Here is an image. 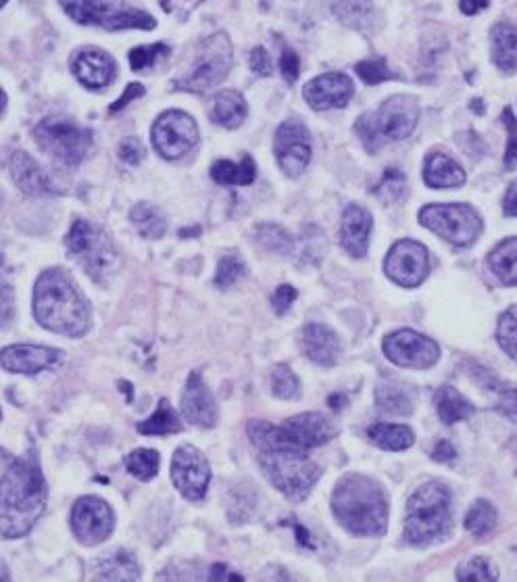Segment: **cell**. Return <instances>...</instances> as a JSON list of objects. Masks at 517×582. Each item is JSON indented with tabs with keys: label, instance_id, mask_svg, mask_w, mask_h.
Listing matches in <instances>:
<instances>
[{
	"label": "cell",
	"instance_id": "6da1fadb",
	"mask_svg": "<svg viewBox=\"0 0 517 582\" xmlns=\"http://www.w3.org/2000/svg\"><path fill=\"white\" fill-rule=\"evenodd\" d=\"M46 507V482L36 455H26L0 480V535L19 539L34 528Z\"/></svg>",
	"mask_w": 517,
	"mask_h": 582
},
{
	"label": "cell",
	"instance_id": "7a4b0ae2",
	"mask_svg": "<svg viewBox=\"0 0 517 582\" xmlns=\"http://www.w3.org/2000/svg\"><path fill=\"white\" fill-rule=\"evenodd\" d=\"M336 520L357 537H382L388 526V503L380 484L363 474H347L332 493Z\"/></svg>",
	"mask_w": 517,
	"mask_h": 582
},
{
	"label": "cell",
	"instance_id": "3957f363",
	"mask_svg": "<svg viewBox=\"0 0 517 582\" xmlns=\"http://www.w3.org/2000/svg\"><path fill=\"white\" fill-rule=\"evenodd\" d=\"M34 315L51 332L84 336L90 328V307L67 274L46 270L34 288Z\"/></svg>",
	"mask_w": 517,
	"mask_h": 582
},
{
	"label": "cell",
	"instance_id": "277c9868",
	"mask_svg": "<svg viewBox=\"0 0 517 582\" xmlns=\"http://www.w3.org/2000/svg\"><path fill=\"white\" fill-rule=\"evenodd\" d=\"M251 443L261 453H307L322 447L336 436V426L317 411H307L274 426L263 420H251L246 426Z\"/></svg>",
	"mask_w": 517,
	"mask_h": 582
},
{
	"label": "cell",
	"instance_id": "5b68a950",
	"mask_svg": "<svg viewBox=\"0 0 517 582\" xmlns=\"http://www.w3.org/2000/svg\"><path fill=\"white\" fill-rule=\"evenodd\" d=\"M453 528L451 493L438 482L417 489L407 503L405 539L411 545H432L449 537Z\"/></svg>",
	"mask_w": 517,
	"mask_h": 582
},
{
	"label": "cell",
	"instance_id": "8992f818",
	"mask_svg": "<svg viewBox=\"0 0 517 582\" xmlns=\"http://www.w3.org/2000/svg\"><path fill=\"white\" fill-rule=\"evenodd\" d=\"M67 249L90 278L96 282H107L119 265L117 249L111 238L90 222H76L67 234Z\"/></svg>",
	"mask_w": 517,
	"mask_h": 582
},
{
	"label": "cell",
	"instance_id": "52a82bcc",
	"mask_svg": "<svg viewBox=\"0 0 517 582\" xmlns=\"http://www.w3.org/2000/svg\"><path fill=\"white\" fill-rule=\"evenodd\" d=\"M259 462L274 487L290 501H303L322 476V468L307 453H261Z\"/></svg>",
	"mask_w": 517,
	"mask_h": 582
},
{
	"label": "cell",
	"instance_id": "ba28073f",
	"mask_svg": "<svg viewBox=\"0 0 517 582\" xmlns=\"http://www.w3.org/2000/svg\"><path fill=\"white\" fill-rule=\"evenodd\" d=\"M63 9L86 26H101L105 30H128L155 28V19L138 9L128 7L121 0H61Z\"/></svg>",
	"mask_w": 517,
	"mask_h": 582
},
{
	"label": "cell",
	"instance_id": "9c48e42d",
	"mask_svg": "<svg viewBox=\"0 0 517 582\" xmlns=\"http://www.w3.org/2000/svg\"><path fill=\"white\" fill-rule=\"evenodd\" d=\"M420 224L455 247H470L482 232L480 215L463 203L426 205L420 211Z\"/></svg>",
	"mask_w": 517,
	"mask_h": 582
},
{
	"label": "cell",
	"instance_id": "30bf717a",
	"mask_svg": "<svg viewBox=\"0 0 517 582\" xmlns=\"http://www.w3.org/2000/svg\"><path fill=\"white\" fill-rule=\"evenodd\" d=\"M232 67V42L226 34H213L201 42L190 74L178 80V88L186 92H207L226 80Z\"/></svg>",
	"mask_w": 517,
	"mask_h": 582
},
{
	"label": "cell",
	"instance_id": "8fae6325",
	"mask_svg": "<svg viewBox=\"0 0 517 582\" xmlns=\"http://www.w3.org/2000/svg\"><path fill=\"white\" fill-rule=\"evenodd\" d=\"M34 134L40 147L65 165H78L92 144L90 132L78 128L65 117H46L40 121Z\"/></svg>",
	"mask_w": 517,
	"mask_h": 582
},
{
	"label": "cell",
	"instance_id": "7c38bea8",
	"mask_svg": "<svg viewBox=\"0 0 517 582\" xmlns=\"http://www.w3.org/2000/svg\"><path fill=\"white\" fill-rule=\"evenodd\" d=\"M382 349L388 361L399 368L428 370L440 359V347L430 336L403 328L388 334L382 341Z\"/></svg>",
	"mask_w": 517,
	"mask_h": 582
},
{
	"label": "cell",
	"instance_id": "4fadbf2b",
	"mask_svg": "<svg viewBox=\"0 0 517 582\" xmlns=\"http://www.w3.org/2000/svg\"><path fill=\"white\" fill-rule=\"evenodd\" d=\"M384 272L403 288L420 286L430 274L428 249L417 240H399L384 259Z\"/></svg>",
	"mask_w": 517,
	"mask_h": 582
},
{
	"label": "cell",
	"instance_id": "5bb4252c",
	"mask_svg": "<svg viewBox=\"0 0 517 582\" xmlns=\"http://www.w3.org/2000/svg\"><path fill=\"white\" fill-rule=\"evenodd\" d=\"M153 142L165 159H178L199 142V128L188 113L167 111L155 121Z\"/></svg>",
	"mask_w": 517,
	"mask_h": 582
},
{
	"label": "cell",
	"instance_id": "9a60e30c",
	"mask_svg": "<svg viewBox=\"0 0 517 582\" xmlns=\"http://www.w3.org/2000/svg\"><path fill=\"white\" fill-rule=\"evenodd\" d=\"M171 478L186 499L201 501L207 495L211 480L207 457L192 445L178 447L174 459H171Z\"/></svg>",
	"mask_w": 517,
	"mask_h": 582
},
{
	"label": "cell",
	"instance_id": "2e32d148",
	"mask_svg": "<svg viewBox=\"0 0 517 582\" xmlns=\"http://www.w3.org/2000/svg\"><path fill=\"white\" fill-rule=\"evenodd\" d=\"M274 149L282 172L290 178H299L311 161V136L303 121H284L276 130Z\"/></svg>",
	"mask_w": 517,
	"mask_h": 582
},
{
	"label": "cell",
	"instance_id": "e0dca14e",
	"mask_svg": "<svg viewBox=\"0 0 517 582\" xmlns=\"http://www.w3.org/2000/svg\"><path fill=\"white\" fill-rule=\"evenodd\" d=\"M71 526L80 543L98 545L113 532L115 518L111 507L98 497H82L71 512Z\"/></svg>",
	"mask_w": 517,
	"mask_h": 582
},
{
	"label": "cell",
	"instance_id": "ac0fdd59",
	"mask_svg": "<svg viewBox=\"0 0 517 582\" xmlns=\"http://www.w3.org/2000/svg\"><path fill=\"white\" fill-rule=\"evenodd\" d=\"M374 115L378 134L384 142L403 140L415 130L420 107H417V101L411 99V96H390Z\"/></svg>",
	"mask_w": 517,
	"mask_h": 582
},
{
	"label": "cell",
	"instance_id": "d6986e66",
	"mask_svg": "<svg viewBox=\"0 0 517 582\" xmlns=\"http://www.w3.org/2000/svg\"><path fill=\"white\" fill-rule=\"evenodd\" d=\"M355 88L349 76L338 74V71H332V74L317 76L311 80L303 94L305 101L315 109V111H328V109H340L347 107Z\"/></svg>",
	"mask_w": 517,
	"mask_h": 582
},
{
	"label": "cell",
	"instance_id": "ffe728a7",
	"mask_svg": "<svg viewBox=\"0 0 517 582\" xmlns=\"http://www.w3.org/2000/svg\"><path fill=\"white\" fill-rule=\"evenodd\" d=\"M182 414L194 426L213 428L217 424V403L199 372L188 376L182 395Z\"/></svg>",
	"mask_w": 517,
	"mask_h": 582
},
{
	"label": "cell",
	"instance_id": "44dd1931",
	"mask_svg": "<svg viewBox=\"0 0 517 582\" xmlns=\"http://www.w3.org/2000/svg\"><path fill=\"white\" fill-rule=\"evenodd\" d=\"M372 213L359 205H349L340 220V245L355 259H363L369 247V234H372Z\"/></svg>",
	"mask_w": 517,
	"mask_h": 582
},
{
	"label": "cell",
	"instance_id": "7402d4cb",
	"mask_svg": "<svg viewBox=\"0 0 517 582\" xmlns=\"http://www.w3.org/2000/svg\"><path fill=\"white\" fill-rule=\"evenodd\" d=\"M57 359V349L40 345H13L0 351V366L15 374H38L55 366Z\"/></svg>",
	"mask_w": 517,
	"mask_h": 582
},
{
	"label": "cell",
	"instance_id": "603a6c76",
	"mask_svg": "<svg viewBox=\"0 0 517 582\" xmlns=\"http://www.w3.org/2000/svg\"><path fill=\"white\" fill-rule=\"evenodd\" d=\"M301 349L317 366L332 368L340 355V338L324 324H307L301 332Z\"/></svg>",
	"mask_w": 517,
	"mask_h": 582
},
{
	"label": "cell",
	"instance_id": "cb8c5ba5",
	"mask_svg": "<svg viewBox=\"0 0 517 582\" xmlns=\"http://www.w3.org/2000/svg\"><path fill=\"white\" fill-rule=\"evenodd\" d=\"M73 71L80 82L88 88H103L115 78V63L107 53L101 51H84L78 55L76 63H73Z\"/></svg>",
	"mask_w": 517,
	"mask_h": 582
},
{
	"label": "cell",
	"instance_id": "d4e9b609",
	"mask_svg": "<svg viewBox=\"0 0 517 582\" xmlns=\"http://www.w3.org/2000/svg\"><path fill=\"white\" fill-rule=\"evenodd\" d=\"M11 172L17 186L28 194H51L57 192L51 178L44 174V169L26 153L17 151L11 159Z\"/></svg>",
	"mask_w": 517,
	"mask_h": 582
},
{
	"label": "cell",
	"instance_id": "484cf974",
	"mask_svg": "<svg viewBox=\"0 0 517 582\" xmlns=\"http://www.w3.org/2000/svg\"><path fill=\"white\" fill-rule=\"evenodd\" d=\"M434 407L438 411V418L442 420V424H447V426L472 418L478 411L470 399L461 395L455 386H449V384H442L434 393Z\"/></svg>",
	"mask_w": 517,
	"mask_h": 582
},
{
	"label": "cell",
	"instance_id": "4316f807",
	"mask_svg": "<svg viewBox=\"0 0 517 582\" xmlns=\"http://www.w3.org/2000/svg\"><path fill=\"white\" fill-rule=\"evenodd\" d=\"M424 180L430 188H455L465 182V172L449 155L432 153L426 159Z\"/></svg>",
	"mask_w": 517,
	"mask_h": 582
},
{
	"label": "cell",
	"instance_id": "83f0119b",
	"mask_svg": "<svg viewBox=\"0 0 517 582\" xmlns=\"http://www.w3.org/2000/svg\"><path fill=\"white\" fill-rule=\"evenodd\" d=\"M246 113H249V107H246L244 96L236 90H224L213 99L211 117L215 124L224 126L228 130L238 128L246 119Z\"/></svg>",
	"mask_w": 517,
	"mask_h": 582
},
{
	"label": "cell",
	"instance_id": "f1b7e54d",
	"mask_svg": "<svg viewBox=\"0 0 517 582\" xmlns=\"http://www.w3.org/2000/svg\"><path fill=\"white\" fill-rule=\"evenodd\" d=\"M490 272L507 286L517 284V238H507L492 249L486 257Z\"/></svg>",
	"mask_w": 517,
	"mask_h": 582
},
{
	"label": "cell",
	"instance_id": "f546056e",
	"mask_svg": "<svg viewBox=\"0 0 517 582\" xmlns=\"http://www.w3.org/2000/svg\"><path fill=\"white\" fill-rule=\"evenodd\" d=\"M211 178L224 186H249L257 178V167L251 155H244L240 163L221 159L213 163Z\"/></svg>",
	"mask_w": 517,
	"mask_h": 582
},
{
	"label": "cell",
	"instance_id": "4dcf8cb0",
	"mask_svg": "<svg viewBox=\"0 0 517 582\" xmlns=\"http://www.w3.org/2000/svg\"><path fill=\"white\" fill-rule=\"evenodd\" d=\"M492 61L503 71L517 69V26L499 23L492 30Z\"/></svg>",
	"mask_w": 517,
	"mask_h": 582
},
{
	"label": "cell",
	"instance_id": "1f68e13d",
	"mask_svg": "<svg viewBox=\"0 0 517 582\" xmlns=\"http://www.w3.org/2000/svg\"><path fill=\"white\" fill-rule=\"evenodd\" d=\"M367 439L384 451H405L413 447L415 434L405 424H374L367 428Z\"/></svg>",
	"mask_w": 517,
	"mask_h": 582
},
{
	"label": "cell",
	"instance_id": "d6a6232c",
	"mask_svg": "<svg viewBox=\"0 0 517 582\" xmlns=\"http://www.w3.org/2000/svg\"><path fill=\"white\" fill-rule=\"evenodd\" d=\"M376 405L384 414L409 416L413 411V397L399 382H382L376 388Z\"/></svg>",
	"mask_w": 517,
	"mask_h": 582
},
{
	"label": "cell",
	"instance_id": "836d02e7",
	"mask_svg": "<svg viewBox=\"0 0 517 582\" xmlns=\"http://www.w3.org/2000/svg\"><path fill=\"white\" fill-rule=\"evenodd\" d=\"M136 428L144 436H165V434L180 432L184 426H182L180 418L176 416L174 407L169 405V401L161 399L155 414L151 418H146L144 422H140Z\"/></svg>",
	"mask_w": 517,
	"mask_h": 582
},
{
	"label": "cell",
	"instance_id": "e575fe53",
	"mask_svg": "<svg viewBox=\"0 0 517 582\" xmlns=\"http://www.w3.org/2000/svg\"><path fill=\"white\" fill-rule=\"evenodd\" d=\"M334 15L353 30H365L374 19V0H336Z\"/></svg>",
	"mask_w": 517,
	"mask_h": 582
},
{
	"label": "cell",
	"instance_id": "d590c367",
	"mask_svg": "<svg viewBox=\"0 0 517 582\" xmlns=\"http://www.w3.org/2000/svg\"><path fill=\"white\" fill-rule=\"evenodd\" d=\"M497 526V509L490 501L478 499L465 514V528L476 537H486Z\"/></svg>",
	"mask_w": 517,
	"mask_h": 582
},
{
	"label": "cell",
	"instance_id": "8d00e7d4",
	"mask_svg": "<svg viewBox=\"0 0 517 582\" xmlns=\"http://www.w3.org/2000/svg\"><path fill=\"white\" fill-rule=\"evenodd\" d=\"M132 220L136 222L140 234L146 238H161L167 230V220L163 217V213L149 203L136 205L132 209Z\"/></svg>",
	"mask_w": 517,
	"mask_h": 582
},
{
	"label": "cell",
	"instance_id": "74e56055",
	"mask_svg": "<svg viewBox=\"0 0 517 582\" xmlns=\"http://www.w3.org/2000/svg\"><path fill=\"white\" fill-rule=\"evenodd\" d=\"M257 240L261 242V245L267 249V251H272V253H278V255H292L294 249H297V245H294V238L288 230H284L282 226L278 224H263L257 228Z\"/></svg>",
	"mask_w": 517,
	"mask_h": 582
},
{
	"label": "cell",
	"instance_id": "f35d334b",
	"mask_svg": "<svg viewBox=\"0 0 517 582\" xmlns=\"http://www.w3.org/2000/svg\"><path fill=\"white\" fill-rule=\"evenodd\" d=\"M96 578L98 580H138L140 574H138L134 557L128 553H119L101 564V570H98Z\"/></svg>",
	"mask_w": 517,
	"mask_h": 582
},
{
	"label": "cell",
	"instance_id": "ab89813d",
	"mask_svg": "<svg viewBox=\"0 0 517 582\" xmlns=\"http://www.w3.org/2000/svg\"><path fill=\"white\" fill-rule=\"evenodd\" d=\"M376 197L382 199L386 205L401 203L407 194V178L397 167H388L380 184L374 188Z\"/></svg>",
	"mask_w": 517,
	"mask_h": 582
},
{
	"label": "cell",
	"instance_id": "60d3db41",
	"mask_svg": "<svg viewBox=\"0 0 517 582\" xmlns=\"http://www.w3.org/2000/svg\"><path fill=\"white\" fill-rule=\"evenodd\" d=\"M161 457L155 449H136L126 457L128 472L140 480H151L159 472Z\"/></svg>",
	"mask_w": 517,
	"mask_h": 582
},
{
	"label": "cell",
	"instance_id": "b9f144b4",
	"mask_svg": "<svg viewBox=\"0 0 517 582\" xmlns=\"http://www.w3.org/2000/svg\"><path fill=\"white\" fill-rule=\"evenodd\" d=\"M497 341L501 349L517 361V305L501 313L497 326Z\"/></svg>",
	"mask_w": 517,
	"mask_h": 582
},
{
	"label": "cell",
	"instance_id": "7bdbcfd3",
	"mask_svg": "<svg viewBox=\"0 0 517 582\" xmlns=\"http://www.w3.org/2000/svg\"><path fill=\"white\" fill-rule=\"evenodd\" d=\"M269 384H272V393L278 399H297L301 395V382L288 366L274 368L272 376H269Z\"/></svg>",
	"mask_w": 517,
	"mask_h": 582
},
{
	"label": "cell",
	"instance_id": "ee69618b",
	"mask_svg": "<svg viewBox=\"0 0 517 582\" xmlns=\"http://www.w3.org/2000/svg\"><path fill=\"white\" fill-rule=\"evenodd\" d=\"M457 578L463 582H492L499 580V572L484 557H472L470 562L457 570Z\"/></svg>",
	"mask_w": 517,
	"mask_h": 582
},
{
	"label": "cell",
	"instance_id": "f6af8a7d",
	"mask_svg": "<svg viewBox=\"0 0 517 582\" xmlns=\"http://www.w3.org/2000/svg\"><path fill=\"white\" fill-rule=\"evenodd\" d=\"M355 71H357V76H359L367 86H376V84H382V82H386V80H395V78H399V76L395 74V71L386 67V61H384V59H369V61H361V63H357Z\"/></svg>",
	"mask_w": 517,
	"mask_h": 582
},
{
	"label": "cell",
	"instance_id": "bcb514c9",
	"mask_svg": "<svg viewBox=\"0 0 517 582\" xmlns=\"http://www.w3.org/2000/svg\"><path fill=\"white\" fill-rule=\"evenodd\" d=\"M246 274V265L240 257L236 255H228L219 261L217 265V274H215V284L219 288H228L232 284H236L242 276Z\"/></svg>",
	"mask_w": 517,
	"mask_h": 582
},
{
	"label": "cell",
	"instance_id": "7dc6e473",
	"mask_svg": "<svg viewBox=\"0 0 517 582\" xmlns=\"http://www.w3.org/2000/svg\"><path fill=\"white\" fill-rule=\"evenodd\" d=\"M355 130H357L361 142L365 144V149H367L369 153H376V151L382 147V144H384V140L380 138L378 128H376V115H374V113H365V115H361V117L357 119Z\"/></svg>",
	"mask_w": 517,
	"mask_h": 582
},
{
	"label": "cell",
	"instance_id": "c3c4849f",
	"mask_svg": "<svg viewBox=\"0 0 517 582\" xmlns=\"http://www.w3.org/2000/svg\"><path fill=\"white\" fill-rule=\"evenodd\" d=\"M167 55H169V48L165 44L138 46V48H134V51L130 53V63H132V69L140 71V69H146V67L155 65L157 59L167 57Z\"/></svg>",
	"mask_w": 517,
	"mask_h": 582
},
{
	"label": "cell",
	"instance_id": "681fc988",
	"mask_svg": "<svg viewBox=\"0 0 517 582\" xmlns=\"http://www.w3.org/2000/svg\"><path fill=\"white\" fill-rule=\"evenodd\" d=\"M15 313V297H13V288L11 284L0 278V328L7 326Z\"/></svg>",
	"mask_w": 517,
	"mask_h": 582
},
{
	"label": "cell",
	"instance_id": "f907efd6",
	"mask_svg": "<svg viewBox=\"0 0 517 582\" xmlns=\"http://www.w3.org/2000/svg\"><path fill=\"white\" fill-rule=\"evenodd\" d=\"M503 121L509 130V142H507V153H505V165L513 167L517 163V121L513 117L511 109L503 111Z\"/></svg>",
	"mask_w": 517,
	"mask_h": 582
},
{
	"label": "cell",
	"instance_id": "816d5d0a",
	"mask_svg": "<svg viewBox=\"0 0 517 582\" xmlns=\"http://www.w3.org/2000/svg\"><path fill=\"white\" fill-rule=\"evenodd\" d=\"M297 297H299L297 288H294L292 284H282L276 288V293L272 297V307L278 315H284L292 307V303L297 301Z\"/></svg>",
	"mask_w": 517,
	"mask_h": 582
},
{
	"label": "cell",
	"instance_id": "f5cc1de1",
	"mask_svg": "<svg viewBox=\"0 0 517 582\" xmlns=\"http://www.w3.org/2000/svg\"><path fill=\"white\" fill-rule=\"evenodd\" d=\"M280 69H282V76H284V80L288 84L297 82L299 71H301V63H299L297 53H292L290 48H284V51H282V59H280Z\"/></svg>",
	"mask_w": 517,
	"mask_h": 582
},
{
	"label": "cell",
	"instance_id": "db71d44e",
	"mask_svg": "<svg viewBox=\"0 0 517 582\" xmlns=\"http://www.w3.org/2000/svg\"><path fill=\"white\" fill-rule=\"evenodd\" d=\"M119 157L128 165H138L144 157V147L138 138H126L119 147Z\"/></svg>",
	"mask_w": 517,
	"mask_h": 582
},
{
	"label": "cell",
	"instance_id": "11a10c76",
	"mask_svg": "<svg viewBox=\"0 0 517 582\" xmlns=\"http://www.w3.org/2000/svg\"><path fill=\"white\" fill-rule=\"evenodd\" d=\"M497 409L505 418L517 424V388H505V391H501Z\"/></svg>",
	"mask_w": 517,
	"mask_h": 582
},
{
	"label": "cell",
	"instance_id": "9f6ffc18",
	"mask_svg": "<svg viewBox=\"0 0 517 582\" xmlns=\"http://www.w3.org/2000/svg\"><path fill=\"white\" fill-rule=\"evenodd\" d=\"M251 67L257 76H269L272 74V59H269L265 48H255L251 53Z\"/></svg>",
	"mask_w": 517,
	"mask_h": 582
},
{
	"label": "cell",
	"instance_id": "6f0895ef",
	"mask_svg": "<svg viewBox=\"0 0 517 582\" xmlns=\"http://www.w3.org/2000/svg\"><path fill=\"white\" fill-rule=\"evenodd\" d=\"M142 94H144V88H142L140 84H130V86H128V90L123 92L121 99H119L117 103H113V105H111V113H115V111L123 109V107H126V105H130L134 99H138V96H142Z\"/></svg>",
	"mask_w": 517,
	"mask_h": 582
},
{
	"label": "cell",
	"instance_id": "680465c9",
	"mask_svg": "<svg viewBox=\"0 0 517 582\" xmlns=\"http://www.w3.org/2000/svg\"><path fill=\"white\" fill-rule=\"evenodd\" d=\"M432 457L436 459V462L447 464V462H453V459L457 457V451H455V447H453L449 441H440V443L434 447Z\"/></svg>",
	"mask_w": 517,
	"mask_h": 582
},
{
	"label": "cell",
	"instance_id": "91938a15",
	"mask_svg": "<svg viewBox=\"0 0 517 582\" xmlns=\"http://www.w3.org/2000/svg\"><path fill=\"white\" fill-rule=\"evenodd\" d=\"M503 209L507 215L511 217H517V182H513L505 194V203H503Z\"/></svg>",
	"mask_w": 517,
	"mask_h": 582
},
{
	"label": "cell",
	"instance_id": "94428289",
	"mask_svg": "<svg viewBox=\"0 0 517 582\" xmlns=\"http://www.w3.org/2000/svg\"><path fill=\"white\" fill-rule=\"evenodd\" d=\"M459 7L465 15H476L488 7V0H461Z\"/></svg>",
	"mask_w": 517,
	"mask_h": 582
},
{
	"label": "cell",
	"instance_id": "6125c7cd",
	"mask_svg": "<svg viewBox=\"0 0 517 582\" xmlns=\"http://www.w3.org/2000/svg\"><path fill=\"white\" fill-rule=\"evenodd\" d=\"M207 578H209V580H242V576L228 572V566H221V564L213 566V568H211V574H209Z\"/></svg>",
	"mask_w": 517,
	"mask_h": 582
},
{
	"label": "cell",
	"instance_id": "be15d7a7",
	"mask_svg": "<svg viewBox=\"0 0 517 582\" xmlns=\"http://www.w3.org/2000/svg\"><path fill=\"white\" fill-rule=\"evenodd\" d=\"M5 101H7V96H5V92L0 90V111H3V107H5Z\"/></svg>",
	"mask_w": 517,
	"mask_h": 582
},
{
	"label": "cell",
	"instance_id": "e7e4bbea",
	"mask_svg": "<svg viewBox=\"0 0 517 582\" xmlns=\"http://www.w3.org/2000/svg\"><path fill=\"white\" fill-rule=\"evenodd\" d=\"M5 3H7V0H0V7H3V5H5Z\"/></svg>",
	"mask_w": 517,
	"mask_h": 582
}]
</instances>
